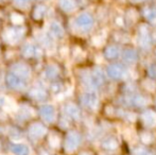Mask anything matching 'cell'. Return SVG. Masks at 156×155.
I'll use <instances>...</instances> for the list:
<instances>
[{
	"label": "cell",
	"instance_id": "obj_23",
	"mask_svg": "<svg viewBox=\"0 0 156 155\" xmlns=\"http://www.w3.org/2000/svg\"><path fill=\"white\" fill-rule=\"evenodd\" d=\"M41 41L46 48H51L53 47V39H52V36L50 34L47 33H43L41 36Z\"/></svg>",
	"mask_w": 156,
	"mask_h": 155
},
{
	"label": "cell",
	"instance_id": "obj_11",
	"mask_svg": "<svg viewBox=\"0 0 156 155\" xmlns=\"http://www.w3.org/2000/svg\"><path fill=\"white\" fill-rule=\"evenodd\" d=\"M12 152L15 155H29L30 154V149L27 145L23 143H14L12 145Z\"/></svg>",
	"mask_w": 156,
	"mask_h": 155
},
{
	"label": "cell",
	"instance_id": "obj_25",
	"mask_svg": "<svg viewBox=\"0 0 156 155\" xmlns=\"http://www.w3.org/2000/svg\"><path fill=\"white\" fill-rule=\"evenodd\" d=\"M58 73V69L55 65H50L49 67L46 70V75L48 76L49 78H55Z\"/></svg>",
	"mask_w": 156,
	"mask_h": 155
},
{
	"label": "cell",
	"instance_id": "obj_32",
	"mask_svg": "<svg viewBox=\"0 0 156 155\" xmlns=\"http://www.w3.org/2000/svg\"><path fill=\"white\" fill-rule=\"evenodd\" d=\"M142 141L144 143H150L151 140H152V136H151L150 134H148V133H146V134H142Z\"/></svg>",
	"mask_w": 156,
	"mask_h": 155
},
{
	"label": "cell",
	"instance_id": "obj_30",
	"mask_svg": "<svg viewBox=\"0 0 156 155\" xmlns=\"http://www.w3.org/2000/svg\"><path fill=\"white\" fill-rule=\"evenodd\" d=\"M93 41H94V44L96 46H100V45H102V44L104 43V38L101 37V36H96V37H94Z\"/></svg>",
	"mask_w": 156,
	"mask_h": 155
},
{
	"label": "cell",
	"instance_id": "obj_31",
	"mask_svg": "<svg viewBox=\"0 0 156 155\" xmlns=\"http://www.w3.org/2000/svg\"><path fill=\"white\" fill-rule=\"evenodd\" d=\"M144 86L147 87V89H151V90H153V89L155 88V83L149 80V81H147V82H144Z\"/></svg>",
	"mask_w": 156,
	"mask_h": 155
},
{
	"label": "cell",
	"instance_id": "obj_33",
	"mask_svg": "<svg viewBox=\"0 0 156 155\" xmlns=\"http://www.w3.org/2000/svg\"><path fill=\"white\" fill-rule=\"evenodd\" d=\"M149 75L153 78H156V65H152L149 68Z\"/></svg>",
	"mask_w": 156,
	"mask_h": 155
},
{
	"label": "cell",
	"instance_id": "obj_3",
	"mask_svg": "<svg viewBox=\"0 0 156 155\" xmlns=\"http://www.w3.org/2000/svg\"><path fill=\"white\" fill-rule=\"evenodd\" d=\"M81 143V137L78 133L76 132H71L68 134L67 139H66V143L65 147L67 152H73L74 150L78 148V146Z\"/></svg>",
	"mask_w": 156,
	"mask_h": 155
},
{
	"label": "cell",
	"instance_id": "obj_6",
	"mask_svg": "<svg viewBox=\"0 0 156 155\" xmlns=\"http://www.w3.org/2000/svg\"><path fill=\"white\" fill-rule=\"evenodd\" d=\"M13 72L18 78L27 79L30 77V68L25 64H16L13 66Z\"/></svg>",
	"mask_w": 156,
	"mask_h": 155
},
{
	"label": "cell",
	"instance_id": "obj_17",
	"mask_svg": "<svg viewBox=\"0 0 156 155\" xmlns=\"http://www.w3.org/2000/svg\"><path fill=\"white\" fill-rule=\"evenodd\" d=\"M102 147L105 150H108V151H114L118 148V141L115 137H108V138L104 139L102 143Z\"/></svg>",
	"mask_w": 156,
	"mask_h": 155
},
{
	"label": "cell",
	"instance_id": "obj_35",
	"mask_svg": "<svg viewBox=\"0 0 156 155\" xmlns=\"http://www.w3.org/2000/svg\"><path fill=\"white\" fill-rule=\"evenodd\" d=\"M4 1H6V0H0V3H1V2H4Z\"/></svg>",
	"mask_w": 156,
	"mask_h": 155
},
{
	"label": "cell",
	"instance_id": "obj_21",
	"mask_svg": "<svg viewBox=\"0 0 156 155\" xmlns=\"http://www.w3.org/2000/svg\"><path fill=\"white\" fill-rule=\"evenodd\" d=\"M144 14L146 16V18L148 20H150L151 23L156 21V9L155 8H147L144 9Z\"/></svg>",
	"mask_w": 156,
	"mask_h": 155
},
{
	"label": "cell",
	"instance_id": "obj_29",
	"mask_svg": "<svg viewBox=\"0 0 156 155\" xmlns=\"http://www.w3.org/2000/svg\"><path fill=\"white\" fill-rule=\"evenodd\" d=\"M58 143H60L58 137L54 134L51 135V136H50V145H51L53 148H56V147H58Z\"/></svg>",
	"mask_w": 156,
	"mask_h": 155
},
{
	"label": "cell",
	"instance_id": "obj_20",
	"mask_svg": "<svg viewBox=\"0 0 156 155\" xmlns=\"http://www.w3.org/2000/svg\"><path fill=\"white\" fill-rule=\"evenodd\" d=\"M23 52L26 56H32V55H35V54L39 53V49L37 47H35L34 45H32V44H27V45H25V47H23Z\"/></svg>",
	"mask_w": 156,
	"mask_h": 155
},
{
	"label": "cell",
	"instance_id": "obj_36",
	"mask_svg": "<svg viewBox=\"0 0 156 155\" xmlns=\"http://www.w3.org/2000/svg\"><path fill=\"white\" fill-rule=\"evenodd\" d=\"M134 1H144V0H134Z\"/></svg>",
	"mask_w": 156,
	"mask_h": 155
},
{
	"label": "cell",
	"instance_id": "obj_19",
	"mask_svg": "<svg viewBox=\"0 0 156 155\" xmlns=\"http://www.w3.org/2000/svg\"><path fill=\"white\" fill-rule=\"evenodd\" d=\"M120 54V50L118 47H116V46H109V47L106 48V50H105V55H106L107 58H118Z\"/></svg>",
	"mask_w": 156,
	"mask_h": 155
},
{
	"label": "cell",
	"instance_id": "obj_15",
	"mask_svg": "<svg viewBox=\"0 0 156 155\" xmlns=\"http://www.w3.org/2000/svg\"><path fill=\"white\" fill-rule=\"evenodd\" d=\"M142 120H144V124L150 128H154L156 126V114L153 112H146L142 115Z\"/></svg>",
	"mask_w": 156,
	"mask_h": 155
},
{
	"label": "cell",
	"instance_id": "obj_8",
	"mask_svg": "<svg viewBox=\"0 0 156 155\" xmlns=\"http://www.w3.org/2000/svg\"><path fill=\"white\" fill-rule=\"evenodd\" d=\"M46 133V129L44 128L43 124L41 123H35V124H32L31 128L29 130V134L32 138L34 139H37V138H41L44 134Z\"/></svg>",
	"mask_w": 156,
	"mask_h": 155
},
{
	"label": "cell",
	"instance_id": "obj_2",
	"mask_svg": "<svg viewBox=\"0 0 156 155\" xmlns=\"http://www.w3.org/2000/svg\"><path fill=\"white\" fill-rule=\"evenodd\" d=\"M25 34V28L17 27V28H11L6 29L3 33V38L6 43L9 44H15L19 41Z\"/></svg>",
	"mask_w": 156,
	"mask_h": 155
},
{
	"label": "cell",
	"instance_id": "obj_7",
	"mask_svg": "<svg viewBox=\"0 0 156 155\" xmlns=\"http://www.w3.org/2000/svg\"><path fill=\"white\" fill-rule=\"evenodd\" d=\"M41 114L44 120L47 122H51L55 118V110L52 105H45L41 108Z\"/></svg>",
	"mask_w": 156,
	"mask_h": 155
},
{
	"label": "cell",
	"instance_id": "obj_27",
	"mask_svg": "<svg viewBox=\"0 0 156 155\" xmlns=\"http://www.w3.org/2000/svg\"><path fill=\"white\" fill-rule=\"evenodd\" d=\"M31 95L34 98H37V99H39V98L45 97L46 93H45V90H44V89H41V88H34L32 90Z\"/></svg>",
	"mask_w": 156,
	"mask_h": 155
},
{
	"label": "cell",
	"instance_id": "obj_18",
	"mask_svg": "<svg viewBox=\"0 0 156 155\" xmlns=\"http://www.w3.org/2000/svg\"><path fill=\"white\" fill-rule=\"evenodd\" d=\"M122 58H123V61L126 63H135L137 61V53L136 51L132 49H127L125 50L122 54Z\"/></svg>",
	"mask_w": 156,
	"mask_h": 155
},
{
	"label": "cell",
	"instance_id": "obj_12",
	"mask_svg": "<svg viewBox=\"0 0 156 155\" xmlns=\"http://www.w3.org/2000/svg\"><path fill=\"white\" fill-rule=\"evenodd\" d=\"M8 84L10 87L14 89H21L23 88V83L16 75H9L8 76Z\"/></svg>",
	"mask_w": 156,
	"mask_h": 155
},
{
	"label": "cell",
	"instance_id": "obj_16",
	"mask_svg": "<svg viewBox=\"0 0 156 155\" xmlns=\"http://www.w3.org/2000/svg\"><path fill=\"white\" fill-rule=\"evenodd\" d=\"M126 103L134 106H144L148 103V100L141 96H133V97H129V99H126Z\"/></svg>",
	"mask_w": 156,
	"mask_h": 155
},
{
	"label": "cell",
	"instance_id": "obj_24",
	"mask_svg": "<svg viewBox=\"0 0 156 155\" xmlns=\"http://www.w3.org/2000/svg\"><path fill=\"white\" fill-rule=\"evenodd\" d=\"M46 12H47V8H46L45 5L36 6V8H35V10H34V13H33V15H34V18L35 19H41L46 15Z\"/></svg>",
	"mask_w": 156,
	"mask_h": 155
},
{
	"label": "cell",
	"instance_id": "obj_4",
	"mask_svg": "<svg viewBox=\"0 0 156 155\" xmlns=\"http://www.w3.org/2000/svg\"><path fill=\"white\" fill-rule=\"evenodd\" d=\"M106 72L107 76L112 79H121L125 73V68L121 64H113L107 67Z\"/></svg>",
	"mask_w": 156,
	"mask_h": 155
},
{
	"label": "cell",
	"instance_id": "obj_10",
	"mask_svg": "<svg viewBox=\"0 0 156 155\" xmlns=\"http://www.w3.org/2000/svg\"><path fill=\"white\" fill-rule=\"evenodd\" d=\"M58 5L66 13H71L76 9V0H58Z\"/></svg>",
	"mask_w": 156,
	"mask_h": 155
},
{
	"label": "cell",
	"instance_id": "obj_1",
	"mask_svg": "<svg viewBox=\"0 0 156 155\" xmlns=\"http://www.w3.org/2000/svg\"><path fill=\"white\" fill-rule=\"evenodd\" d=\"M74 23H76V27L78 28L79 30H81V31H83V32H87L93 28L94 18L88 13H82V14H80L76 18Z\"/></svg>",
	"mask_w": 156,
	"mask_h": 155
},
{
	"label": "cell",
	"instance_id": "obj_22",
	"mask_svg": "<svg viewBox=\"0 0 156 155\" xmlns=\"http://www.w3.org/2000/svg\"><path fill=\"white\" fill-rule=\"evenodd\" d=\"M66 113L71 118H74V119H76V118H79V116H80V111H79V108L76 107V105H73V104L67 105V107H66Z\"/></svg>",
	"mask_w": 156,
	"mask_h": 155
},
{
	"label": "cell",
	"instance_id": "obj_9",
	"mask_svg": "<svg viewBox=\"0 0 156 155\" xmlns=\"http://www.w3.org/2000/svg\"><path fill=\"white\" fill-rule=\"evenodd\" d=\"M49 32L52 37L60 38V37H63V35H64V30H63L62 26L58 23H56V21H52V23H49Z\"/></svg>",
	"mask_w": 156,
	"mask_h": 155
},
{
	"label": "cell",
	"instance_id": "obj_34",
	"mask_svg": "<svg viewBox=\"0 0 156 155\" xmlns=\"http://www.w3.org/2000/svg\"><path fill=\"white\" fill-rule=\"evenodd\" d=\"M137 155H151V153L147 151V150H140V151H138Z\"/></svg>",
	"mask_w": 156,
	"mask_h": 155
},
{
	"label": "cell",
	"instance_id": "obj_5",
	"mask_svg": "<svg viewBox=\"0 0 156 155\" xmlns=\"http://www.w3.org/2000/svg\"><path fill=\"white\" fill-rule=\"evenodd\" d=\"M82 102L85 106L89 108H94L98 104V97L94 91H88L82 97Z\"/></svg>",
	"mask_w": 156,
	"mask_h": 155
},
{
	"label": "cell",
	"instance_id": "obj_28",
	"mask_svg": "<svg viewBox=\"0 0 156 155\" xmlns=\"http://www.w3.org/2000/svg\"><path fill=\"white\" fill-rule=\"evenodd\" d=\"M14 3L20 9H27L30 4V0H14Z\"/></svg>",
	"mask_w": 156,
	"mask_h": 155
},
{
	"label": "cell",
	"instance_id": "obj_14",
	"mask_svg": "<svg viewBox=\"0 0 156 155\" xmlns=\"http://www.w3.org/2000/svg\"><path fill=\"white\" fill-rule=\"evenodd\" d=\"M90 82L93 86H99L104 82V75L101 69L94 70V72L90 76Z\"/></svg>",
	"mask_w": 156,
	"mask_h": 155
},
{
	"label": "cell",
	"instance_id": "obj_13",
	"mask_svg": "<svg viewBox=\"0 0 156 155\" xmlns=\"http://www.w3.org/2000/svg\"><path fill=\"white\" fill-rule=\"evenodd\" d=\"M138 44L142 48H148L150 46V36H149V33L146 30V28H142L140 30L139 36H138Z\"/></svg>",
	"mask_w": 156,
	"mask_h": 155
},
{
	"label": "cell",
	"instance_id": "obj_26",
	"mask_svg": "<svg viewBox=\"0 0 156 155\" xmlns=\"http://www.w3.org/2000/svg\"><path fill=\"white\" fill-rule=\"evenodd\" d=\"M11 21H12L14 25H20L23 23V17L21 15L17 14V13H13L11 15Z\"/></svg>",
	"mask_w": 156,
	"mask_h": 155
}]
</instances>
